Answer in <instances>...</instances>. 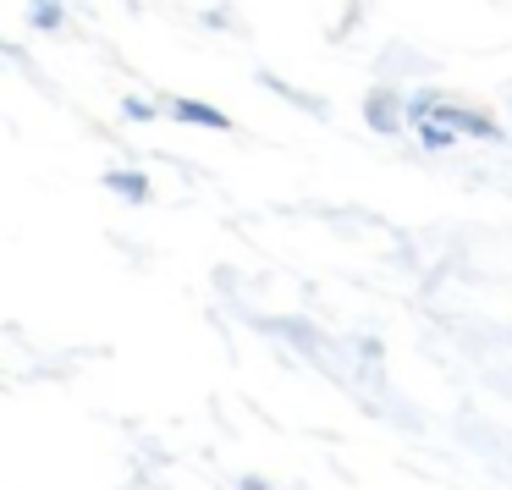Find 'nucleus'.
Instances as JSON below:
<instances>
[{"label":"nucleus","mask_w":512,"mask_h":490,"mask_svg":"<svg viewBox=\"0 0 512 490\" xmlns=\"http://www.w3.org/2000/svg\"><path fill=\"white\" fill-rule=\"evenodd\" d=\"M435 122H441V127H452V133H468V138H490V144H507V133H501V122H496V116L468 111V105H457V100H441Z\"/></svg>","instance_id":"f257e3e1"},{"label":"nucleus","mask_w":512,"mask_h":490,"mask_svg":"<svg viewBox=\"0 0 512 490\" xmlns=\"http://www.w3.org/2000/svg\"><path fill=\"white\" fill-rule=\"evenodd\" d=\"M402 116H408V105H402V94L391 89V83L369 89V100H364V122L375 127L380 138H397V133H402Z\"/></svg>","instance_id":"f03ea898"},{"label":"nucleus","mask_w":512,"mask_h":490,"mask_svg":"<svg viewBox=\"0 0 512 490\" xmlns=\"http://www.w3.org/2000/svg\"><path fill=\"white\" fill-rule=\"evenodd\" d=\"M166 116H177L188 127H210V133H232V116L204 105V100H166Z\"/></svg>","instance_id":"7ed1b4c3"},{"label":"nucleus","mask_w":512,"mask_h":490,"mask_svg":"<svg viewBox=\"0 0 512 490\" xmlns=\"http://www.w3.org/2000/svg\"><path fill=\"white\" fill-rule=\"evenodd\" d=\"M105 188H111L116 199H133V204L149 199V177H144V171H105Z\"/></svg>","instance_id":"20e7f679"},{"label":"nucleus","mask_w":512,"mask_h":490,"mask_svg":"<svg viewBox=\"0 0 512 490\" xmlns=\"http://www.w3.org/2000/svg\"><path fill=\"white\" fill-rule=\"evenodd\" d=\"M28 23L45 28V34H56V28L67 23V12H61V0H34V6H28Z\"/></svg>","instance_id":"39448f33"},{"label":"nucleus","mask_w":512,"mask_h":490,"mask_svg":"<svg viewBox=\"0 0 512 490\" xmlns=\"http://www.w3.org/2000/svg\"><path fill=\"white\" fill-rule=\"evenodd\" d=\"M435 111H441V94H435V89H419V94H413V100H408V116H413V122H435Z\"/></svg>","instance_id":"423d86ee"},{"label":"nucleus","mask_w":512,"mask_h":490,"mask_svg":"<svg viewBox=\"0 0 512 490\" xmlns=\"http://www.w3.org/2000/svg\"><path fill=\"white\" fill-rule=\"evenodd\" d=\"M419 144H424V149H452L457 133H452V127H441V122H424V127H419Z\"/></svg>","instance_id":"0eeeda50"},{"label":"nucleus","mask_w":512,"mask_h":490,"mask_svg":"<svg viewBox=\"0 0 512 490\" xmlns=\"http://www.w3.org/2000/svg\"><path fill=\"white\" fill-rule=\"evenodd\" d=\"M122 111H127V122H155V116H160V105H149V100H138V94H133V100H127Z\"/></svg>","instance_id":"6e6552de"}]
</instances>
